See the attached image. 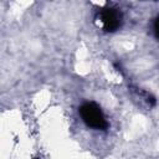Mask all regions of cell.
Instances as JSON below:
<instances>
[{
    "instance_id": "1",
    "label": "cell",
    "mask_w": 159,
    "mask_h": 159,
    "mask_svg": "<svg viewBox=\"0 0 159 159\" xmlns=\"http://www.w3.org/2000/svg\"><path fill=\"white\" fill-rule=\"evenodd\" d=\"M80 114H81L83 122L93 129L104 130L108 127V123L106 120V117H104L101 107L93 102L83 103L80 107Z\"/></svg>"
},
{
    "instance_id": "3",
    "label": "cell",
    "mask_w": 159,
    "mask_h": 159,
    "mask_svg": "<svg viewBox=\"0 0 159 159\" xmlns=\"http://www.w3.org/2000/svg\"><path fill=\"white\" fill-rule=\"evenodd\" d=\"M154 34H155L157 39L159 40V16H157V19L154 21Z\"/></svg>"
},
{
    "instance_id": "2",
    "label": "cell",
    "mask_w": 159,
    "mask_h": 159,
    "mask_svg": "<svg viewBox=\"0 0 159 159\" xmlns=\"http://www.w3.org/2000/svg\"><path fill=\"white\" fill-rule=\"evenodd\" d=\"M98 19L102 22L103 30L106 32H114L120 27L123 21V15L118 9L107 6L98 12Z\"/></svg>"
}]
</instances>
